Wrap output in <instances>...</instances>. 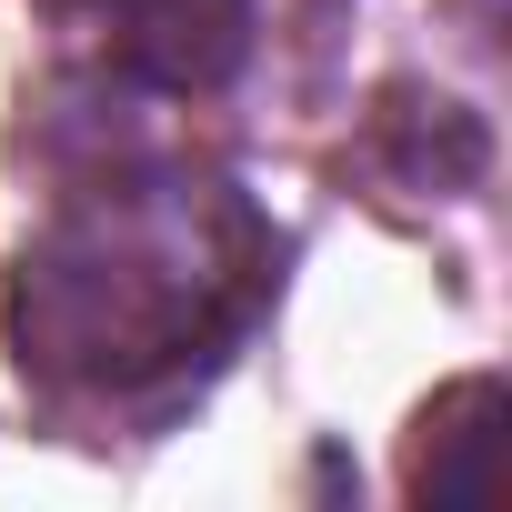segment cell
<instances>
[{"label": "cell", "instance_id": "6da1fadb", "mask_svg": "<svg viewBox=\"0 0 512 512\" xmlns=\"http://www.w3.org/2000/svg\"><path fill=\"white\" fill-rule=\"evenodd\" d=\"M502 462H512V432H502V382L492 372H472V382H452L422 422H412V462H402V482H412V502H492L502 492Z\"/></svg>", "mask_w": 512, "mask_h": 512}, {"label": "cell", "instance_id": "7a4b0ae2", "mask_svg": "<svg viewBox=\"0 0 512 512\" xmlns=\"http://www.w3.org/2000/svg\"><path fill=\"white\" fill-rule=\"evenodd\" d=\"M241 41H251V0H131V31H121V51L141 71H161L171 91L221 81L241 61Z\"/></svg>", "mask_w": 512, "mask_h": 512}]
</instances>
